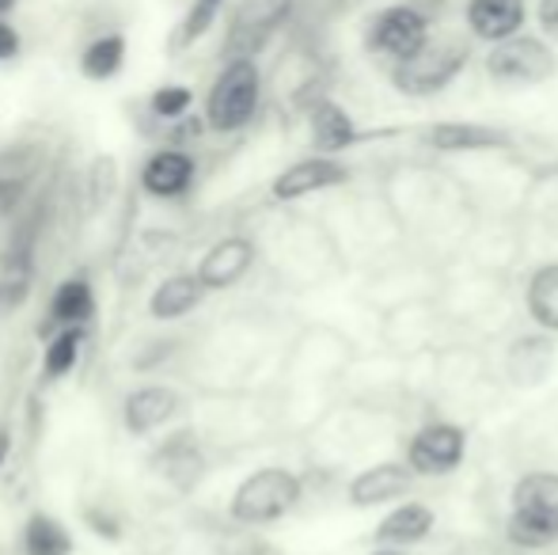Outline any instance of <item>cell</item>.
<instances>
[{"instance_id": "6da1fadb", "label": "cell", "mask_w": 558, "mask_h": 555, "mask_svg": "<svg viewBox=\"0 0 558 555\" xmlns=\"http://www.w3.org/2000/svg\"><path fill=\"white\" fill-rule=\"evenodd\" d=\"M506 536L524 552L551 548L558 541V472H529L517 480Z\"/></svg>"}, {"instance_id": "7a4b0ae2", "label": "cell", "mask_w": 558, "mask_h": 555, "mask_svg": "<svg viewBox=\"0 0 558 555\" xmlns=\"http://www.w3.org/2000/svg\"><path fill=\"white\" fill-rule=\"evenodd\" d=\"M263 104V73L255 58H228L206 96V126L214 134H240Z\"/></svg>"}, {"instance_id": "3957f363", "label": "cell", "mask_w": 558, "mask_h": 555, "mask_svg": "<svg viewBox=\"0 0 558 555\" xmlns=\"http://www.w3.org/2000/svg\"><path fill=\"white\" fill-rule=\"evenodd\" d=\"M471 61V46L460 38H429V46L422 53H414L411 61H399L388 69L396 92L411 99H429L441 96L448 84L468 69Z\"/></svg>"}, {"instance_id": "277c9868", "label": "cell", "mask_w": 558, "mask_h": 555, "mask_svg": "<svg viewBox=\"0 0 558 555\" xmlns=\"http://www.w3.org/2000/svg\"><path fill=\"white\" fill-rule=\"evenodd\" d=\"M301 475L289 468H258L232 491L228 514L240 526H270L301 503Z\"/></svg>"}, {"instance_id": "5b68a950", "label": "cell", "mask_w": 558, "mask_h": 555, "mask_svg": "<svg viewBox=\"0 0 558 555\" xmlns=\"http://www.w3.org/2000/svg\"><path fill=\"white\" fill-rule=\"evenodd\" d=\"M483 69L494 84H506V88H536L547 84L558 73V58L544 35H521L506 38V43H494L490 53L483 58Z\"/></svg>"}, {"instance_id": "8992f818", "label": "cell", "mask_w": 558, "mask_h": 555, "mask_svg": "<svg viewBox=\"0 0 558 555\" xmlns=\"http://www.w3.org/2000/svg\"><path fill=\"white\" fill-rule=\"evenodd\" d=\"M429 15L418 4H388L368 20L365 27V50L384 58L388 65L411 61L429 46Z\"/></svg>"}, {"instance_id": "52a82bcc", "label": "cell", "mask_w": 558, "mask_h": 555, "mask_svg": "<svg viewBox=\"0 0 558 555\" xmlns=\"http://www.w3.org/2000/svg\"><path fill=\"white\" fill-rule=\"evenodd\" d=\"M293 15V0H235L228 20V58H255Z\"/></svg>"}, {"instance_id": "ba28073f", "label": "cell", "mask_w": 558, "mask_h": 555, "mask_svg": "<svg viewBox=\"0 0 558 555\" xmlns=\"http://www.w3.org/2000/svg\"><path fill=\"white\" fill-rule=\"evenodd\" d=\"M468 453V434L456 422H429L407 445V464L414 475H448L463 464Z\"/></svg>"}, {"instance_id": "9c48e42d", "label": "cell", "mask_w": 558, "mask_h": 555, "mask_svg": "<svg viewBox=\"0 0 558 555\" xmlns=\"http://www.w3.org/2000/svg\"><path fill=\"white\" fill-rule=\"evenodd\" d=\"M350 179V168L335 156H304V160L289 164L278 179L270 183V194L278 202H296V198H308V194L319 191H331V186H342Z\"/></svg>"}, {"instance_id": "30bf717a", "label": "cell", "mask_w": 558, "mask_h": 555, "mask_svg": "<svg viewBox=\"0 0 558 555\" xmlns=\"http://www.w3.org/2000/svg\"><path fill=\"white\" fill-rule=\"evenodd\" d=\"M463 23L478 43H506L529 23V0H463Z\"/></svg>"}, {"instance_id": "8fae6325", "label": "cell", "mask_w": 558, "mask_h": 555, "mask_svg": "<svg viewBox=\"0 0 558 555\" xmlns=\"http://www.w3.org/2000/svg\"><path fill=\"white\" fill-rule=\"evenodd\" d=\"M411 487H414V468L399 464V460H384V464H373L353 475L345 495H350V503L357 510H368V506L399 503Z\"/></svg>"}, {"instance_id": "7c38bea8", "label": "cell", "mask_w": 558, "mask_h": 555, "mask_svg": "<svg viewBox=\"0 0 558 555\" xmlns=\"http://www.w3.org/2000/svg\"><path fill=\"white\" fill-rule=\"evenodd\" d=\"M308 134H312V148L324 156H338V153H345V148L357 145V141H365V134L357 130V122H353V114L327 96L312 99Z\"/></svg>"}, {"instance_id": "4fadbf2b", "label": "cell", "mask_w": 558, "mask_h": 555, "mask_svg": "<svg viewBox=\"0 0 558 555\" xmlns=\"http://www.w3.org/2000/svg\"><path fill=\"white\" fill-rule=\"evenodd\" d=\"M426 145L437 153H490V148H513V137L486 122H434L426 130Z\"/></svg>"}, {"instance_id": "5bb4252c", "label": "cell", "mask_w": 558, "mask_h": 555, "mask_svg": "<svg viewBox=\"0 0 558 555\" xmlns=\"http://www.w3.org/2000/svg\"><path fill=\"white\" fill-rule=\"evenodd\" d=\"M179 411V393L168 385H141L125 396L122 403V422L130 434L145 437L153 430H160L163 422H171Z\"/></svg>"}, {"instance_id": "9a60e30c", "label": "cell", "mask_w": 558, "mask_h": 555, "mask_svg": "<svg viewBox=\"0 0 558 555\" xmlns=\"http://www.w3.org/2000/svg\"><path fill=\"white\" fill-rule=\"evenodd\" d=\"M251 263H255V244H251L247 237H225V240H217L206 255H202V263H198L194 275L202 278V286L206 289H228L247 275Z\"/></svg>"}, {"instance_id": "2e32d148", "label": "cell", "mask_w": 558, "mask_h": 555, "mask_svg": "<svg viewBox=\"0 0 558 555\" xmlns=\"http://www.w3.org/2000/svg\"><path fill=\"white\" fill-rule=\"evenodd\" d=\"M194 156L183 148H160L145 160L141 168V186H145L153 198H179L194 186Z\"/></svg>"}, {"instance_id": "e0dca14e", "label": "cell", "mask_w": 558, "mask_h": 555, "mask_svg": "<svg viewBox=\"0 0 558 555\" xmlns=\"http://www.w3.org/2000/svg\"><path fill=\"white\" fill-rule=\"evenodd\" d=\"M202 297H206V286H202L198 275H171L153 289V297H148V316L160 319V324L183 319L198 309Z\"/></svg>"}, {"instance_id": "ac0fdd59", "label": "cell", "mask_w": 558, "mask_h": 555, "mask_svg": "<svg viewBox=\"0 0 558 555\" xmlns=\"http://www.w3.org/2000/svg\"><path fill=\"white\" fill-rule=\"evenodd\" d=\"M434 510L426 503H399L388 518L376 529V544H388V548H411L422 544L434 533Z\"/></svg>"}, {"instance_id": "d6986e66", "label": "cell", "mask_w": 558, "mask_h": 555, "mask_svg": "<svg viewBox=\"0 0 558 555\" xmlns=\"http://www.w3.org/2000/svg\"><path fill=\"white\" fill-rule=\"evenodd\" d=\"M96 316V293L88 278H65L58 293L50 297V324L53 327H84Z\"/></svg>"}, {"instance_id": "ffe728a7", "label": "cell", "mask_w": 558, "mask_h": 555, "mask_svg": "<svg viewBox=\"0 0 558 555\" xmlns=\"http://www.w3.org/2000/svg\"><path fill=\"white\" fill-rule=\"evenodd\" d=\"M524 304H529V316L544 331L558 335V263H544V267L532 270L529 289H524Z\"/></svg>"}, {"instance_id": "44dd1931", "label": "cell", "mask_w": 558, "mask_h": 555, "mask_svg": "<svg viewBox=\"0 0 558 555\" xmlns=\"http://www.w3.org/2000/svg\"><path fill=\"white\" fill-rule=\"evenodd\" d=\"M125 50H130V46H125V35H118V31L92 38V43L81 50V73L96 84L114 81V76L125 69Z\"/></svg>"}, {"instance_id": "7402d4cb", "label": "cell", "mask_w": 558, "mask_h": 555, "mask_svg": "<svg viewBox=\"0 0 558 555\" xmlns=\"http://www.w3.org/2000/svg\"><path fill=\"white\" fill-rule=\"evenodd\" d=\"M156 472L168 475L175 487H191L202 475V453L194 445V434H179L156 453Z\"/></svg>"}, {"instance_id": "603a6c76", "label": "cell", "mask_w": 558, "mask_h": 555, "mask_svg": "<svg viewBox=\"0 0 558 555\" xmlns=\"http://www.w3.org/2000/svg\"><path fill=\"white\" fill-rule=\"evenodd\" d=\"M23 555H73V536L50 514H31L20 536Z\"/></svg>"}, {"instance_id": "cb8c5ba5", "label": "cell", "mask_w": 558, "mask_h": 555, "mask_svg": "<svg viewBox=\"0 0 558 555\" xmlns=\"http://www.w3.org/2000/svg\"><path fill=\"white\" fill-rule=\"evenodd\" d=\"M84 347V327H61L50 342H46V354H43V373L46 381H61L69 370L76 365Z\"/></svg>"}, {"instance_id": "d4e9b609", "label": "cell", "mask_w": 558, "mask_h": 555, "mask_svg": "<svg viewBox=\"0 0 558 555\" xmlns=\"http://www.w3.org/2000/svg\"><path fill=\"white\" fill-rule=\"evenodd\" d=\"M547 362H551V342L529 335V339L513 342V354H509V373H513L517 381H524V377L539 381L547 373Z\"/></svg>"}, {"instance_id": "484cf974", "label": "cell", "mask_w": 558, "mask_h": 555, "mask_svg": "<svg viewBox=\"0 0 558 555\" xmlns=\"http://www.w3.org/2000/svg\"><path fill=\"white\" fill-rule=\"evenodd\" d=\"M225 0H191V8H186L183 23H179L175 31V46H194L198 38H206V31L217 23V15H221Z\"/></svg>"}, {"instance_id": "4316f807", "label": "cell", "mask_w": 558, "mask_h": 555, "mask_svg": "<svg viewBox=\"0 0 558 555\" xmlns=\"http://www.w3.org/2000/svg\"><path fill=\"white\" fill-rule=\"evenodd\" d=\"M194 104V92L186 88V84H163V88H156L153 96H148V111L156 114V119H186V111H191Z\"/></svg>"}, {"instance_id": "83f0119b", "label": "cell", "mask_w": 558, "mask_h": 555, "mask_svg": "<svg viewBox=\"0 0 558 555\" xmlns=\"http://www.w3.org/2000/svg\"><path fill=\"white\" fill-rule=\"evenodd\" d=\"M118 186V160L111 156H99L96 164L88 168V194H92V209L107 206V198L114 194Z\"/></svg>"}, {"instance_id": "f1b7e54d", "label": "cell", "mask_w": 558, "mask_h": 555, "mask_svg": "<svg viewBox=\"0 0 558 555\" xmlns=\"http://www.w3.org/2000/svg\"><path fill=\"white\" fill-rule=\"evenodd\" d=\"M27 301V281H0V316Z\"/></svg>"}, {"instance_id": "f546056e", "label": "cell", "mask_w": 558, "mask_h": 555, "mask_svg": "<svg viewBox=\"0 0 558 555\" xmlns=\"http://www.w3.org/2000/svg\"><path fill=\"white\" fill-rule=\"evenodd\" d=\"M536 23H539V31H544V38H555L558 43V0H539Z\"/></svg>"}, {"instance_id": "4dcf8cb0", "label": "cell", "mask_w": 558, "mask_h": 555, "mask_svg": "<svg viewBox=\"0 0 558 555\" xmlns=\"http://www.w3.org/2000/svg\"><path fill=\"white\" fill-rule=\"evenodd\" d=\"M20 31L12 27V23L4 20V15H0V61H12L15 53H20Z\"/></svg>"}, {"instance_id": "1f68e13d", "label": "cell", "mask_w": 558, "mask_h": 555, "mask_svg": "<svg viewBox=\"0 0 558 555\" xmlns=\"http://www.w3.org/2000/svg\"><path fill=\"white\" fill-rule=\"evenodd\" d=\"M8 453H12V434H8V430H0V468L8 464Z\"/></svg>"}, {"instance_id": "d6a6232c", "label": "cell", "mask_w": 558, "mask_h": 555, "mask_svg": "<svg viewBox=\"0 0 558 555\" xmlns=\"http://www.w3.org/2000/svg\"><path fill=\"white\" fill-rule=\"evenodd\" d=\"M12 8H15V0H0V15L12 12Z\"/></svg>"}, {"instance_id": "836d02e7", "label": "cell", "mask_w": 558, "mask_h": 555, "mask_svg": "<svg viewBox=\"0 0 558 555\" xmlns=\"http://www.w3.org/2000/svg\"><path fill=\"white\" fill-rule=\"evenodd\" d=\"M373 555H399V552H388V548H380V552H373Z\"/></svg>"}]
</instances>
